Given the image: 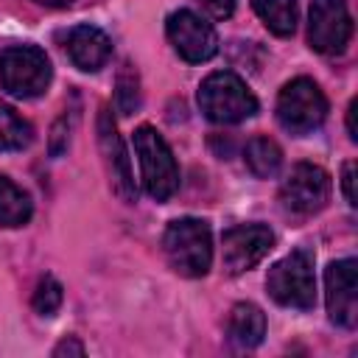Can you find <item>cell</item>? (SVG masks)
<instances>
[{
  "mask_svg": "<svg viewBox=\"0 0 358 358\" xmlns=\"http://www.w3.org/2000/svg\"><path fill=\"white\" fill-rule=\"evenodd\" d=\"M165 34L173 45V50L190 62V64H201V62H210L215 53H218V34L215 28L201 20L196 11L190 8H179L168 17L165 22Z\"/></svg>",
  "mask_w": 358,
  "mask_h": 358,
  "instance_id": "obj_9",
  "label": "cell"
},
{
  "mask_svg": "<svg viewBox=\"0 0 358 358\" xmlns=\"http://www.w3.org/2000/svg\"><path fill=\"white\" fill-rule=\"evenodd\" d=\"M355 106H358V101H352L350 109H347V131H350V140L352 143L358 140V131H355Z\"/></svg>",
  "mask_w": 358,
  "mask_h": 358,
  "instance_id": "obj_24",
  "label": "cell"
},
{
  "mask_svg": "<svg viewBox=\"0 0 358 358\" xmlns=\"http://www.w3.org/2000/svg\"><path fill=\"white\" fill-rule=\"evenodd\" d=\"M53 355H56V358H62V355H84V344H81L76 336H67L64 341L56 344Z\"/></svg>",
  "mask_w": 358,
  "mask_h": 358,
  "instance_id": "obj_23",
  "label": "cell"
},
{
  "mask_svg": "<svg viewBox=\"0 0 358 358\" xmlns=\"http://www.w3.org/2000/svg\"><path fill=\"white\" fill-rule=\"evenodd\" d=\"M98 143H101V154L106 159V168L112 173V185H115L117 196L123 201L134 204L137 201V185H134V173H131V159H129L126 145L117 134L112 112L106 106H101V112H98Z\"/></svg>",
  "mask_w": 358,
  "mask_h": 358,
  "instance_id": "obj_12",
  "label": "cell"
},
{
  "mask_svg": "<svg viewBox=\"0 0 358 358\" xmlns=\"http://www.w3.org/2000/svg\"><path fill=\"white\" fill-rule=\"evenodd\" d=\"M62 299H64V291H62V282L50 274H45L39 282H36V291H34V310L39 316H53L59 308H62Z\"/></svg>",
  "mask_w": 358,
  "mask_h": 358,
  "instance_id": "obj_19",
  "label": "cell"
},
{
  "mask_svg": "<svg viewBox=\"0 0 358 358\" xmlns=\"http://www.w3.org/2000/svg\"><path fill=\"white\" fill-rule=\"evenodd\" d=\"M36 3H42V6H50V8H62V6H70L73 0H36Z\"/></svg>",
  "mask_w": 358,
  "mask_h": 358,
  "instance_id": "obj_25",
  "label": "cell"
},
{
  "mask_svg": "<svg viewBox=\"0 0 358 358\" xmlns=\"http://www.w3.org/2000/svg\"><path fill=\"white\" fill-rule=\"evenodd\" d=\"M67 56L78 70L95 73L109 62L112 39L95 25H76L67 34Z\"/></svg>",
  "mask_w": 358,
  "mask_h": 358,
  "instance_id": "obj_13",
  "label": "cell"
},
{
  "mask_svg": "<svg viewBox=\"0 0 358 358\" xmlns=\"http://www.w3.org/2000/svg\"><path fill=\"white\" fill-rule=\"evenodd\" d=\"M227 333H229L232 344L252 350L266 336V313L252 302H238L227 319Z\"/></svg>",
  "mask_w": 358,
  "mask_h": 358,
  "instance_id": "obj_14",
  "label": "cell"
},
{
  "mask_svg": "<svg viewBox=\"0 0 358 358\" xmlns=\"http://www.w3.org/2000/svg\"><path fill=\"white\" fill-rule=\"evenodd\" d=\"M266 291L282 308L308 310L316 302V274L313 255L308 249H294L282 260H277L266 274Z\"/></svg>",
  "mask_w": 358,
  "mask_h": 358,
  "instance_id": "obj_3",
  "label": "cell"
},
{
  "mask_svg": "<svg viewBox=\"0 0 358 358\" xmlns=\"http://www.w3.org/2000/svg\"><path fill=\"white\" fill-rule=\"evenodd\" d=\"M31 196L8 176H0V227H22L31 221Z\"/></svg>",
  "mask_w": 358,
  "mask_h": 358,
  "instance_id": "obj_17",
  "label": "cell"
},
{
  "mask_svg": "<svg viewBox=\"0 0 358 358\" xmlns=\"http://www.w3.org/2000/svg\"><path fill=\"white\" fill-rule=\"evenodd\" d=\"M196 3H201V8H204L213 20H227V17H232V11H235V0H196Z\"/></svg>",
  "mask_w": 358,
  "mask_h": 358,
  "instance_id": "obj_21",
  "label": "cell"
},
{
  "mask_svg": "<svg viewBox=\"0 0 358 358\" xmlns=\"http://www.w3.org/2000/svg\"><path fill=\"white\" fill-rule=\"evenodd\" d=\"M243 162H246V168H249L257 179H271V176H277V171H280V165H282V151H280V145H277L271 137L257 134V137H252V140L246 143V148H243Z\"/></svg>",
  "mask_w": 358,
  "mask_h": 358,
  "instance_id": "obj_15",
  "label": "cell"
},
{
  "mask_svg": "<svg viewBox=\"0 0 358 358\" xmlns=\"http://www.w3.org/2000/svg\"><path fill=\"white\" fill-rule=\"evenodd\" d=\"M252 8L274 36H291L296 31V0H252Z\"/></svg>",
  "mask_w": 358,
  "mask_h": 358,
  "instance_id": "obj_16",
  "label": "cell"
},
{
  "mask_svg": "<svg viewBox=\"0 0 358 358\" xmlns=\"http://www.w3.org/2000/svg\"><path fill=\"white\" fill-rule=\"evenodd\" d=\"M352 36V17L344 0H313L308 17V42L316 53H344Z\"/></svg>",
  "mask_w": 358,
  "mask_h": 358,
  "instance_id": "obj_8",
  "label": "cell"
},
{
  "mask_svg": "<svg viewBox=\"0 0 358 358\" xmlns=\"http://www.w3.org/2000/svg\"><path fill=\"white\" fill-rule=\"evenodd\" d=\"M324 299H327V313L333 324L355 327L358 322V266L352 257H344L327 266Z\"/></svg>",
  "mask_w": 358,
  "mask_h": 358,
  "instance_id": "obj_11",
  "label": "cell"
},
{
  "mask_svg": "<svg viewBox=\"0 0 358 358\" xmlns=\"http://www.w3.org/2000/svg\"><path fill=\"white\" fill-rule=\"evenodd\" d=\"M162 252L182 277H204L213 263V232L201 218H176L165 227Z\"/></svg>",
  "mask_w": 358,
  "mask_h": 358,
  "instance_id": "obj_1",
  "label": "cell"
},
{
  "mask_svg": "<svg viewBox=\"0 0 358 358\" xmlns=\"http://www.w3.org/2000/svg\"><path fill=\"white\" fill-rule=\"evenodd\" d=\"M333 193L330 173L313 162H296L280 185V201L294 215H313L327 207Z\"/></svg>",
  "mask_w": 358,
  "mask_h": 358,
  "instance_id": "obj_7",
  "label": "cell"
},
{
  "mask_svg": "<svg viewBox=\"0 0 358 358\" xmlns=\"http://www.w3.org/2000/svg\"><path fill=\"white\" fill-rule=\"evenodd\" d=\"M327 117V98L313 78H291L277 95V120L291 134H308Z\"/></svg>",
  "mask_w": 358,
  "mask_h": 358,
  "instance_id": "obj_6",
  "label": "cell"
},
{
  "mask_svg": "<svg viewBox=\"0 0 358 358\" xmlns=\"http://www.w3.org/2000/svg\"><path fill=\"white\" fill-rule=\"evenodd\" d=\"M341 185H344V196H347V204L355 207V162H347L344 165V176H341Z\"/></svg>",
  "mask_w": 358,
  "mask_h": 358,
  "instance_id": "obj_22",
  "label": "cell"
},
{
  "mask_svg": "<svg viewBox=\"0 0 358 358\" xmlns=\"http://www.w3.org/2000/svg\"><path fill=\"white\" fill-rule=\"evenodd\" d=\"M34 140V126L14 106L0 103V151H22Z\"/></svg>",
  "mask_w": 358,
  "mask_h": 358,
  "instance_id": "obj_18",
  "label": "cell"
},
{
  "mask_svg": "<svg viewBox=\"0 0 358 358\" xmlns=\"http://www.w3.org/2000/svg\"><path fill=\"white\" fill-rule=\"evenodd\" d=\"M115 103L123 115H131L140 106V84H137V73L131 70V64H123V70L117 73V84H115Z\"/></svg>",
  "mask_w": 358,
  "mask_h": 358,
  "instance_id": "obj_20",
  "label": "cell"
},
{
  "mask_svg": "<svg viewBox=\"0 0 358 358\" xmlns=\"http://www.w3.org/2000/svg\"><path fill=\"white\" fill-rule=\"evenodd\" d=\"M50 59L36 45H11L0 53V84L14 98H39L50 87Z\"/></svg>",
  "mask_w": 358,
  "mask_h": 358,
  "instance_id": "obj_5",
  "label": "cell"
},
{
  "mask_svg": "<svg viewBox=\"0 0 358 358\" xmlns=\"http://www.w3.org/2000/svg\"><path fill=\"white\" fill-rule=\"evenodd\" d=\"M134 151L143 168V185L151 199L165 201L179 190V165L171 145L154 126L134 129Z\"/></svg>",
  "mask_w": 358,
  "mask_h": 358,
  "instance_id": "obj_4",
  "label": "cell"
},
{
  "mask_svg": "<svg viewBox=\"0 0 358 358\" xmlns=\"http://www.w3.org/2000/svg\"><path fill=\"white\" fill-rule=\"evenodd\" d=\"M274 246V232L266 224H241L224 232L221 238V260L224 271L238 277L249 268H255L268 249Z\"/></svg>",
  "mask_w": 358,
  "mask_h": 358,
  "instance_id": "obj_10",
  "label": "cell"
},
{
  "mask_svg": "<svg viewBox=\"0 0 358 358\" xmlns=\"http://www.w3.org/2000/svg\"><path fill=\"white\" fill-rule=\"evenodd\" d=\"M199 109L207 120L229 126L252 117L257 112V98L241 76L232 70H215L199 87Z\"/></svg>",
  "mask_w": 358,
  "mask_h": 358,
  "instance_id": "obj_2",
  "label": "cell"
}]
</instances>
